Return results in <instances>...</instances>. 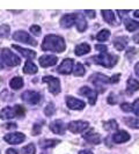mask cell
Here are the masks:
<instances>
[{"mask_svg": "<svg viewBox=\"0 0 139 154\" xmlns=\"http://www.w3.org/2000/svg\"><path fill=\"white\" fill-rule=\"evenodd\" d=\"M65 49H66L65 41L58 35H46L42 43V50L44 51L63 52Z\"/></svg>", "mask_w": 139, "mask_h": 154, "instance_id": "1", "label": "cell"}, {"mask_svg": "<svg viewBox=\"0 0 139 154\" xmlns=\"http://www.w3.org/2000/svg\"><path fill=\"white\" fill-rule=\"evenodd\" d=\"M21 59L13 54L9 49H1L0 52V64L2 66H7V67H14L20 65Z\"/></svg>", "mask_w": 139, "mask_h": 154, "instance_id": "2", "label": "cell"}, {"mask_svg": "<svg viewBox=\"0 0 139 154\" xmlns=\"http://www.w3.org/2000/svg\"><path fill=\"white\" fill-rule=\"evenodd\" d=\"M93 60L96 64H99V65H102L103 67L113 69L116 65V63L118 62V57L110 54H100V56H94Z\"/></svg>", "mask_w": 139, "mask_h": 154, "instance_id": "3", "label": "cell"}, {"mask_svg": "<svg viewBox=\"0 0 139 154\" xmlns=\"http://www.w3.org/2000/svg\"><path fill=\"white\" fill-rule=\"evenodd\" d=\"M43 82L48 84L49 86V91L52 93L54 95H57L60 92V81L58 78L54 77H44L42 79Z\"/></svg>", "mask_w": 139, "mask_h": 154, "instance_id": "4", "label": "cell"}, {"mask_svg": "<svg viewBox=\"0 0 139 154\" xmlns=\"http://www.w3.org/2000/svg\"><path fill=\"white\" fill-rule=\"evenodd\" d=\"M13 38L17 41V42H22V43H27V44H30V45H36L37 42L31 37L28 32L23 30H19L13 34Z\"/></svg>", "mask_w": 139, "mask_h": 154, "instance_id": "5", "label": "cell"}, {"mask_svg": "<svg viewBox=\"0 0 139 154\" xmlns=\"http://www.w3.org/2000/svg\"><path fill=\"white\" fill-rule=\"evenodd\" d=\"M21 99L29 104H37L41 101V95L39 93L34 92V91H26L24 93H22Z\"/></svg>", "mask_w": 139, "mask_h": 154, "instance_id": "6", "label": "cell"}, {"mask_svg": "<svg viewBox=\"0 0 139 154\" xmlns=\"http://www.w3.org/2000/svg\"><path fill=\"white\" fill-rule=\"evenodd\" d=\"M67 128L70 131L73 133H81L85 131L86 129L89 128V123L84 122V121H74V122H71Z\"/></svg>", "mask_w": 139, "mask_h": 154, "instance_id": "7", "label": "cell"}, {"mask_svg": "<svg viewBox=\"0 0 139 154\" xmlns=\"http://www.w3.org/2000/svg\"><path fill=\"white\" fill-rule=\"evenodd\" d=\"M5 141L11 144V145H17V144H21L23 140L26 139V136L23 133H20V132H14V133H8L5 137Z\"/></svg>", "mask_w": 139, "mask_h": 154, "instance_id": "8", "label": "cell"}, {"mask_svg": "<svg viewBox=\"0 0 139 154\" xmlns=\"http://www.w3.org/2000/svg\"><path fill=\"white\" fill-rule=\"evenodd\" d=\"M79 93H80L82 96L87 97L88 101H89V103H91L92 106L93 104H95V102H96V100H97V93L95 92V91H93L92 88H89V87L85 86V87L80 88Z\"/></svg>", "mask_w": 139, "mask_h": 154, "instance_id": "9", "label": "cell"}, {"mask_svg": "<svg viewBox=\"0 0 139 154\" xmlns=\"http://www.w3.org/2000/svg\"><path fill=\"white\" fill-rule=\"evenodd\" d=\"M66 104L70 109L72 110H81V109L85 108V102L84 101H80L76 99V97H72V96H66Z\"/></svg>", "mask_w": 139, "mask_h": 154, "instance_id": "10", "label": "cell"}, {"mask_svg": "<svg viewBox=\"0 0 139 154\" xmlns=\"http://www.w3.org/2000/svg\"><path fill=\"white\" fill-rule=\"evenodd\" d=\"M73 59H64L62 62V64L59 65V67H58V72L60 73V74H70L72 71H73Z\"/></svg>", "mask_w": 139, "mask_h": 154, "instance_id": "11", "label": "cell"}, {"mask_svg": "<svg viewBox=\"0 0 139 154\" xmlns=\"http://www.w3.org/2000/svg\"><path fill=\"white\" fill-rule=\"evenodd\" d=\"M91 81H92L93 84L96 86V87H101L102 85L110 84L109 78H107L106 75H103L102 73H96V74H94V75L91 78ZM101 91H103V89H102V87H101Z\"/></svg>", "mask_w": 139, "mask_h": 154, "instance_id": "12", "label": "cell"}, {"mask_svg": "<svg viewBox=\"0 0 139 154\" xmlns=\"http://www.w3.org/2000/svg\"><path fill=\"white\" fill-rule=\"evenodd\" d=\"M77 21V14H66L60 19V26H62L64 29H67L71 28Z\"/></svg>", "mask_w": 139, "mask_h": 154, "instance_id": "13", "label": "cell"}, {"mask_svg": "<svg viewBox=\"0 0 139 154\" xmlns=\"http://www.w3.org/2000/svg\"><path fill=\"white\" fill-rule=\"evenodd\" d=\"M39 62L42 67H50V66L56 65L58 59L56 56H42L39 59Z\"/></svg>", "mask_w": 139, "mask_h": 154, "instance_id": "14", "label": "cell"}, {"mask_svg": "<svg viewBox=\"0 0 139 154\" xmlns=\"http://www.w3.org/2000/svg\"><path fill=\"white\" fill-rule=\"evenodd\" d=\"M50 130L56 134H64L65 133V124L59 119H56L50 124Z\"/></svg>", "mask_w": 139, "mask_h": 154, "instance_id": "15", "label": "cell"}, {"mask_svg": "<svg viewBox=\"0 0 139 154\" xmlns=\"http://www.w3.org/2000/svg\"><path fill=\"white\" fill-rule=\"evenodd\" d=\"M130 139V134L128 133V132L125 131H117L113 136V141L114 143H116V144H123V143H125V141H128Z\"/></svg>", "mask_w": 139, "mask_h": 154, "instance_id": "16", "label": "cell"}, {"mask_svg": "<svg viewBox=\"0 0 139 154\" xmlns=\"http://www.w3.org/2000/svg\"><path fill=\"white\" fill-rule=\"evenodd\" d=\"M84 139L87 143H91L93 145H97L101 143V136L94 131H89L88 133H86L84 136Z\"/></svg>", "mask_w": 139, "mask_h": 154, "instance_id": "17", "label": "cell"}, {"mask_svg": "<svg viewBox=\"0 0 139 154\" xmlns=\"http://www.w3.org/2000/svg\"><path fill=\"white\" fill-rule=\"evenodd\" d=\"M102 15H103V19L107 21L110 24H118L117 20H116V14L114 11H110V9H104L102 11Z\"/></svg>", "mask_w": 139, "mask_h": 154, "instance_id": "18", "label": "cell"}, {"mask_svg": "<svg viewBox=\"0 0 139 154\" xmlns=\"http://www.w3.org/2000/svg\"><path fill=\"white\" fill-rule=\"evenodd\" d=\"M138 89H139V82L137 80H134L133 78H130L128 80V84H126V92L129 93V94H132V93H134L136 91H138Z\"/></svg>", "mask_w": 139, "mask_h": 154, "instance_id": "19", "label": "cell"}, {"mask_svg": "<svg viewBox=\"0 0 139 154\" xmlns=\"http://www.w3.org/2000/svg\"><path fill=\"white\" fill-rule=\"evenodd\" d=\"M37 69H39L37 66L31 60H27L26 64H24V66H23V73H26V74H34V73L37 72Z\"/></svg>", "mask_w": 139, "mask_h": 154, "instance_id": "20", "label": "cell"}, {"mask_svg": "<svg viewBox=\"0 0 139 154\" xmlns=\"http://www.w3.org/2000/svg\"><path fill=\"white\" fill-rule=\"evenodd\" d=\"M13 48L15 49L16 51H19L23 57H26V58H35V56H36V52L32 51V50L23 49V48H21V46H19V45H13Z\"/></svg>", "mask_w": 139, "mask_h": 154, "instance_id": "21", "label": "cell"}, {"mask_svg": "<svg viewBox=\"0 0 139 154\" xmlns=\"http://www.w3.org/2000/svg\"><path fill=\"white\" fill-rule=\"evenodd\" d=\"M14 116H16L15 110H14V108H11V107L4 108L2 111L0 112V117H1L2 119H11V118H13Z\"/></svg>", "mask_w": 139, "mask_h": 154, "instance_id": "22", "label": "cell"}, {"mask_svg": "<svg viewBox=\"0 0 139 154\" xmlns=\"http://www.w3.org/2000/svg\"><path fill=\"white\" fill-rule=\"evenodd\" d=\"M91 51V46L89 44H87V43H81V44H79V45L76 48V50H74V52L77 56H84V54H88Z\"/></svg>", "mask_w": 139, "mask_h": 154, "instance_id": "23", "label": "cell"}, {"mask_svg": "<svg viewBox=\"0 0 139 154\" xmlns=\"http://www.w3.org/2000/svg\"><path fill=\"white\" fill-rule=\"evenodd\" d=\"M9 86H11V88L14 89V91L20 89V88H22L23 87V79L21 77H14L12 80H11Z\"/></svg>", "mask_w": 139, "mask_h": 154, "instance_id": "24", "label": "cell"}, {"mask_svg": "<svg viewBox=\"0 0 139 154\" xmlns=\"http://www.w3.org/2000/svg\"><path fill=\"white\" fill-rule=\"evenodd\" d=\"M77 27H78V30L79 31H85L86 28H87V21H86V19L84 16L81 15V14H77Z\"/></svg>", "mask_w": 139, "mask_h": 154, "instance_id": "25", "label": "cell"}, {"mask_svg": "<svg viewBox=\"0 0 139 154\" xmlns=\"http://www.w3.org/2000/svg\"><path fill=\"white\" fill-rule=\"evenodd\" d=\"M126 44H128V38L126 37H116L115 41H114V45L119 51L124 50Z\"/></svg>", "mask_w": 139, "mask_h": 154, "instance_id": "26", "label": "cell"}, {"mask_svg": "<svg viewBox=\"0 0 139 154\" xmlns=\"http://www.w3.org/2000/svg\"><path fill=\"white\" fill-rule=\"evenodd\" d=\"M124 22L126 24V29L129 31H134L139 29V22L137 21H133V20H130L129 17H126V19H124Z\"/></svg>", "mask_w": 139, "mask_h": 154, "instance_id": "27", "label": "cell"}, {"mask_svg": "<svg viewBox=\"0 0 139 154\" xmlns=\"http://www.w3.org/2000/svg\"><path fill=\"white\" fill-rule=\"evenodd\" d=\"M59 144V140H50V139H44V140H41L39 141V145L42 148H51V147L56 146Z\"/></svg>", "mask_w": 139, "mask_h": 154, "instance_id": "28", "label": "cell"}, {"mask_svg": "<svg viewBox=\"0 0 139 154\" xmlns=\"http://www.w3.org/2000/svg\"><path fill=\"white\" fill-rule=\"evenodd\" d=\"M124 123L126 124L128 126H130L132 129H139V118H131L128 117L124 119Z\"/></svg>", "mask_w": 139, "mask_h": 154, "instance_id": "29", "label": "cell"}, {"mask_svg": "<svg viewBox=\"0 0 139 154\" xmlns=\"http://www.w3.org/2000/svg\"><path fill=\"white\" fill-rule=\"evenodd\" d=\"M73 73H74L76 77H82L85 74V67H84V65L80 64V63L76 64V66L73 67Z\"/></svg>", "mask_w": 139, "mask_h": 154, "instance_id": "30", "label": "cell"}, {"mask_svg": "<svg viewBox=\"0 0 139 154\" xmlns=\"http://www.w3.org/2000/svg\"><path fill=\"white\" fill-rule=\"evenodd\" d=\"M109 36H110V31L107 30V29H103V30H101L97 34L96 38H97V41H100V42H106L109 38Z\"/></svg>", "mask_w": 139, "mask_h": 154, "instance_id": "31", "label": "cell"}, {"mask_svg": "<svg viewBox=\"0 0 139 154\" xmlns=\"http://www.w3.org/2000/svg\"><path fill=\"white\" fill-rule=\"evenodd\" d=\"M9 32H11V28H9L8 24H1L0 26V37L6 38L9 36Z\"/></svg>", "mask_w": 139, "mask_h": 154, "instance_id": "32", "label": "cell"}, {"mask_svg": "<svg viewBox=\"0 0 139 154\" xmlns=\"http://www.w3.org/2000/svg\"><path fill=\"white\" fill-rule=\"evenodd\" d=\"M103 126H104V129H106V130H108V131H113V130H116V129L118 128V124H117L116 121L111 119V121H109V122H107V123H104Z\"/></svg>", "mask_w": 139, "mask_h": 154, "instance_id": "33", "label": "cell"}, {"mask_svg": "<svg viewBox=\"0 0 139 154\" xmlns=\"http://www.w3.org/2000/svg\"><path fill=\"white\" fill-rule=\"evenodd\" d=\"M36 153V148L34 144H28L27 146L22 148V154H35Z\"/></svg>", "mask_w": 139, "mask_h": 154, "instance_id": "34", "label": "cell"}, {"mask_svg": "<svg viewBox=\"0 0 139 154\" xmlns=\"http://www.w3.org/2000/svg\"><path fill=\"white\" fill-rule=\"evenodd\" d=\"M44 114L46 116H52L54 114V103H49L44 109Z\"/></svg>", "mask_w": 139, "mask_h": 154, "instance_id": "35", "label": "cell"}, {"mask_svg": "<svg viewBox=\"0 0 139 154\" xmlns=\"http://www.w3.org/2000/svg\"><path fill=\"white\" fill-rule=\"evenodd\" d=\"M132 112H134L137 116H139V99L134 101V103L132 104Z\"/></svg>", "mask_w": 139, "mask_h": 154, "instance_id": "36", "label": "cell"}, {"mask_svg": "<svg viewBox=\"0 0 139 154\" xmlns=\"http://www.w3.org/2000/svg\"><path fill=\"white\" fill-rule=\"evenodd\" d=\"M121 108H122V110H124L125 112H132V106L131 104L123 103V104H121Z\"/></svg>", "mask_w": 139, "mask_h": 154, "instance_id": "37", "label": "cell"}, {"mask_svg": "<svg viewBox=\"0 0 139 154\" xmlns=\"http://www.w3.org/2000/svg\"><path fill=\"white\" fill-rule=\"evenodd\" d=\"M14 110H15L16 116H22L24 115V109L21 107V106H15L14 107Z\"/></svg>", "mask_w": 139, "mask_h": 154, "instance_id": "38", "label": "cell"}, {"mask_svg": "<svg viewBox=\"0 0 139 154\" xmlns=\"http://www.w3.org/2000/svg\"><path fill=\"white\" fill-rule=\"evenodd\" d=\"M41 125H39V124H36V125H34V128H32V134L34 136H37V134H39L41 133Z\"/></svg>", "mask_w": 139, "mask_h": 154, "instance_id": "39", "label": "cell"}, {"mask_svg": "<svg viewBox=\"0 0 139 154\" xmlns=\"http://www.w3.org/2000/svg\"><path fill=\"white\" fill-rule=\"evenodd\" d=\"M30 31L32 32V34L37 35V34H39V32H41V27H39V26H31Z\"/></svg>", "mask_w": 139, "mask_h": 154, "instance_id": "40", "label": "cell"}, {"mask_svg": "<svg viewBox=\"0 0 139 154\" xmlns=\"http://www.w3.org/2000/svg\"><path fill=\"white\" fill-rule=\"evenodd\" d=\"M118 80H119V74H115L114 77L109 78L110 84H116V82H118Z\"/></svg>", "mask_w": 139, "mask_h": 154, "instance_id": "41", "label": "cell"}, {"mask_svg": "<svg viewBox=\"0 0 139 154\" xmlns=\"http://www.w3.org/2000/svg\"><path fill=\"white\" fill-rule=\"evenodd\" d=\"M95 49L97 50V51H101V52H106L108 49H107V46L106 45H102V44H100V45H96L95 46Z\"/></svg>", "mask_w": 139, "mask_h": 154, "instance_id": "42", "label": "cell"}, {"mask_svg": "<svg viewBox=\"0 0 139 154\" xmlns=\"http://www.w3.org/2000/svg\"><path fill=\"white\" fill-rule=\"evenodd\" d=\"M86 13V15H88L91 19H94L95 17V12L94 11H91V9H88V11H86L85 12Z\"/></svg>", "mask_w": 139, "mask_h": 154, "instance_id": "43", "label": "cell"}, {"mask_svg": "<svg viewBox=\"0 0 139 154\" xmlns=\"http://www.w3.org/2000/svg\"><path fill=\"white\" fill-rule=\"evenodd\" d=\"M7 154H17V151H16V149H14V148H8Z\"/></svg>", "mask_w": 139, "mask_h": 154, "instance_id": "44", "label": "cell"}, {"mask_svg": "<svg viewBox=\"0 0 139 154\" xmlns=\"http://www.w3.org/2000/svg\"><path fill=\"white\" fill-rule=\"evenodd\" d=\"M5 128H6V129H15L16 124H6Z\"/></svg>", "mask_w": 139, "mask_h": 154, "instance_id": "45", "label": "cell"}, {"mask_svg": "<svg viewBox=\"0 0 139 154\" xmlns=\"http://www.w3.org/2000/svg\"><path fill=\"white\" fill-rule=\"evenodd\" d=\"M133 41H134L136 43H138V44H139V32H138V34H136V35L133 36Z\"/></svg>", "mask_w": 139, "mask_h": 154, "instance_id": "46", "label": "cell"}, {"mask_svg": "<svg viewBox=\"0 0 139 154\" xmlns=\"http://www.w3.org/2000/svg\"><path fill=\"white\" fill-rule=\"evenodd\" d=\"M134 72H136V74L139 77V63H137V65L134 66Z\"/></svg>", "mask_w": 139, "mask_h": 154, "instance_id": "47", "label": "cell"}, {"mask_svg": "<svg viewBox=\"0 0 139 154\" xmlns=\"http://www.w3.org/2000/svg\"><path fill=\"white\" fill-rule=\"evenodd\" d=\"M79 154H93V153L91 152V151H80Z\"/></svg>", "mask_w": 139, "mask_h": 154, "instance_id": "48", "label": "cell"}, {"mask_svg": "<svg viewBox=\"0 0 139 154\" xmlns=\"http://www.w3.org/2000/svg\"><path fill=\"white\" fill-rule=\"evenodd\" d=\"M133 15H134V17H139V9H138V11H134Z\"/></svg>", "mask_w": 139, "mask_h": 154, "instance_id": "49", "label": "cell"}]
</instances>
